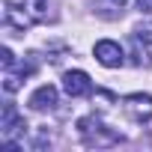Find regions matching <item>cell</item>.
<instances>
[{"instance_id":"obj_10","label":"cell","mask_w":152,"mask_h":152,"mask_svg":"<svg viewBox=\"0 0 152 152\" xmlns=\"http://www.w3.org/2000/svg\"><path fill=\"white\" fill-rule=\"evenodd\" d=\"M143 39L137 36V30H134V36H131V63L134 66H146L149 63V48L146 45H140Z\"/></svg>"},{"instance_id":"obj_12","label":"cell","mask_w":152,"mask_h":152,"mask_svg":"<svg viewBox=\"0 0 152 152\" xmlns=\"http://www.w3.org/2000/svg\"><path fill=\"white\" fill-rule=\"evenodd\" d=\"M137 9L140 12H152V0H137Z\"/></svg>"},{"instance_id":"obj_2","label":"cell","mask_w":152,"mask_h":152,"mask_svg":"<svg viewBox=\"0 0 152 152\" xmlns=\"http://www.w3.org/2000/svg\"><path fill=\"white\" fill-rule=\"evenodd\" d=\"M78 131H81V140L84 146H96V149H104V146H116L122 143V134L110 125H104L99 116H84L78 122Z\"/></svg>"},{"instance_id":"obj_6","label":"cell","mask_w":152,"mask_h":152,"mask_svg":"<svg viewBox=\"0 0 152 152\" xmlns=\"http://www.w3.org/2000/svg\"><path fill=\"white\" fill-rule=\"evenodd\" d=\"M33 69H36V63H12V66H6L3 69V90L15 93L27 75H33Z\"/></svg>"},{"instance_id":"obj_5","label":"cell","mask_w":152,"mask_h":152,"mask_svg":"<svg viewBox=\"0 0 152 152\" xmlns=\"http://www.w3.org/2000/svg\"><path fill=\"white\" fill-rule=\"evenodd\" d=\"M63 90H66L72 99H81V96H90V93H93V81H90V75H87V72L75 69V72H66V78H63Z\"/></svg>"},{"instance_id":"obj_11","label":"cell","mask_w":152,"mask_h":152,"mask_svg":"<svg viewBox=\"0 0 152 152\" xmlns=\"http://www.w3.org/2000/svg\"><path fill=\"white\" fill-rule=\"evenodd\" d=\"M0 57H3V69H6V66H12V63H15V54H12V51H9V48H3V54H0Z\"/></svg>"},{"instance_id":"obj_4","label":"cell","mask_w":152,"mask_h":152,"mask_svg":"<svg viewBox=\"0 0 152 152\" xmlns=\"http://www.w3.org/2000/svg\"><path fill=\"white\" fill-rule=\"evenodd\" d=\"M0 131H3V143H9L15 134H24V131H27V122H24V116L15 110V104H12V102H6V104H3V116H0Z\"/></svg>"},{"instance_id":"obj_8","label":"cell","mask_w":152,"mask_h":152,"mask_svg":"<svg viewBox=\"0 0 152 152\" xmlns=\"http://www.w3.org/2000/svg\"><path fill=\"white\" fill-rule=\"evenodd\" d=\"M33 110H54L57 107V90L51 87V84H42L33 96H30V102H27Z\"/></svg>"},{"instance_id":"obj_9","label":"cell","mask_w":152,"mask_h":152,"mask_svg":"<svg viewBox=\"0 0 152 152\" xmlns=\"http://www.w3.org/2000/svg\"><path fill=\"white\" fill-rule=\"evenodd\" d=\"M125 3H128V0H93L96 15H102V18H107V21L119 18V15H122V9H125Z\"/></svg>"},{"instance_id":"obj_7","label":"cell","mask_w":152,"mask_h":152,"mask_svg":"<svg viewBox=\"0 0 152 152\" xmlns=\"http://www.w3.org/2000/svg\"><path fill=\"white\" fill-rule=\"evenodd\" d=\"M96 60L107 69H116V66H122V48L110 39H102V42H96Z\"/></svg>"},{"instance_id":"obj_1","label":"cell","mask_w":152,"mask_h":152,"mask_svg":"<svg viewBox=\"0 0 152 152\" xmlns=\"http://www.w3.org/2000/svg\"><path fill=\"white\" fill-rule=\"evenodd\" d=\"M48 0H3V24L15 30H27L33 24L48 21Z\"/></svg>"},{"instance_id":"obj_3","label":"cell","mask_w":152,"mask_h":152,"mask_svg":"<svg viewBox=\"0 0 152 152\" xmlns=\"http://www.w3.org/2000/svg\"><path fill=\"white\" fill-rule=\"evenodd\" d=\"M122 110H125L128 119H134V122L143 125V122L152 119V96H146V93H131V96L122 99Z\"/></svg>"}]
</instances>
